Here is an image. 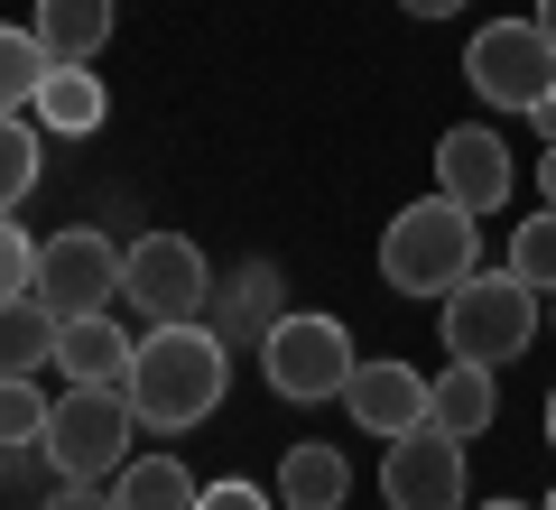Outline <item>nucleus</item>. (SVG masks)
<instances>
[{
  "instance_id": "f257e3e1",
  "label": "nucleus",
  "mask_w": 556,
  "mask_h": 510,
  "mask_svg": "<svg viewBox=\"0 0 556 510\" xmlns=\"http://www.w3.org/2000/svg\"><path fill=\"white\" fill-rule=\"evenodd\" d=\"M223 381H232V344L214 325H149L130 353V409L139 427L186 436L223 409Z\"/></svg>"
},
{
  "instance_id": "f03ea898",
  "label": "nucleus",
  "mask_w": 556,
  "mask_h": 510,
  "mask_svg": "<svg viewBox=\"0 0 556 510\" xmlns=\"http://www.w3.org/2000/svg\"><path fill=\"white\" fill-rule=\"evenodd\" d=\"M473 270H482V214H464L455 196L399 204L380 233V278L399 297H455Z\"/></svg>"
},
{
  "instance_id": "7ed1b4c3",
  "label": "nucleus",
  "mask_w": 556,
  "mask_h": 510,
  "mask_svg": "<svg viewBox=\"0 0 556 510\" xmlns=\"http://www.w3.org/2000/svg\"><path fill=\"white\" fill-rule=\"evenodd\" d=\"M437 325H445V353L455 362H519L538 344V288L519 270H473L455 297H437Z\"/></svg>"
},
{
  "instance_id": "20e7f679",
  "label": "nucleus",
  "mask_w": 556,
  "mask_h": 510,
  "mask_svg": "<svg viewBox=\"0 0 556 510\" xmlns=\"http://www.w3.org/2000/svg\"><path fill=\"white\" fill-rule=\"evenodd\" d=\"M130 436H139L130 390H84V381H65V399L47 409V473L56 483H112L130 464Z\"/></svg>"
},
{
  "instance_id": "39448f33",
  "label": "nucleus",
  "mask_w": 556,
  "mask_h": 510,
  "mask_svg": "<svg viewBox=\"0 0 556 510\" xmlns=\"http://www.w3.org/2000/svg\"><path fill=\"white\" fill-rule=\"evenodd\" d=\"M353 334H343V315H316V307H288L269 325V344H260V372H269L278 399H343V381H353Z\"/></svg>"
},
{
  "instance_id": "423d86ee",
  "label": "nucleus",
  "mask_w": 556,
  "mask_h": 510,
  "mask_svg": "<svg viewBox=\"0 0 556 510\" xmlns=\"http://www.w3.org/2000/svg\"><path fill=\"white\" fill-rule=\"evenodd\" d=\"M121 297L149 325H204V307H214V260L186 233H139L121 251Z\"/></svg>"
},
{
  "instance_id": "0eeeda50",
  "label": "nucleus",
  "mask_w": 556,
  "mask_h": 510,
  "mask_svg": "<svg viewBox=\"0 0 556 510\" xmlns=\"http://www.w3.org/2000/svg\"><path fill=\"white\" fill-rule=\"evenodd\" d=\"M464 75H473V94L492 102V112H529V102L556 84V47H547L538 20H492V28H473V47H464Z\"/></svg>"
},
{
  "instance_id": "6e6552de",
  "label": "nucleus",
  "mask_w": 556,
  "mask_h": 510,
  "mask_svg": "<svg viewBox=\"0 0 556 510\" xmlns=\"http://www.w3.org/2000/svg\"><path fill=\"white\" fill-rule=\"evenodd\" d=\"M121 251H130V241L93 233V223L38 241V297H47L56 315H102V307L121 297Z\"/></svg>"
},
{
  "instance_id": "1a4fd4ad",
  "label": "nucleus",
  "mask_w": 556,
  "mask_h": 510,
  "mask_svg": "<svg viewBox=\"0 0 556 510\" xmlns=\"http://www.w3.org/2000/svg\"><path fill=\"white\" fill-rule=\"evenodd\" d=\"M380 501L390 510H464V436L408 427L380 446Z\"/></svg>"
},
{
  "instance_id": "9d476101",
  "label": "nucleus",
  "mask_w": 556,
  "mask_h": 510,
  "mask_svg": "<svg viewBox=\"0 0 556 510\" xmlns=\"http://www.w3.org/2000/svg\"><path fill=\"white\" fill-rule=\"evenodd\" d=\"M510 186H519V167H510V139H501V130L455 121V130L437 139V196H455L464 214H501Z\"/></svg>"
},
{
  "instance_id": "9b49d317",
  "label": "nucleus",
  "mask_w": 556,
  "mask_h": 510,
  "mask_svg": "<svg viewBox=\"0 0 556 510\" xmlns=\"http://www.w3.org/2000/svg\"><path fill=\"white\" fill-rule=\"evenodd\" d=\"M427 390L437 381L427 372H408V362H353V381H343V409H353V427L362 436H408V427H427Z\"/></svg>"
},
{
  "instance_id": "f8f14e48",
  "label": "nucleus",
  "mask_w": 556,
  "mask_h": 510,
  "mask_svg": "<svg viewBox=\"0 0 556 510\" xmlns=\"http://www.w3.org/2000/svg\"><path fill=\"white\" fill-rule=\"evenodd\" d=\"M278 297H288L278 260H241V270H223V278H214V307H204V325H214L232 353H260V344H269V325L288 315Z\"/></svg>"
},
{
  "instance_id": "ddd939ff",
  "label": "nucleus",
  "mask_w": 556,
  "mask_h": 510,
  "mask_svg": "<svg viewBox=\"0 0 556 510\" xmlns=\"http://www.w3.org/2000/svg\"><path fill=\"white\" fill-rule=\"evenodd\" d=\"M130 334L112 325V307L102 315H65V334H56V372L65 381H84V390H130Z\"/></svg>"
},
{
  "instance_id": "4468645a",
  "label": "nucleus",
  "mask_w": 556,
  "mask_h": 510,
  "mask_svg": "<svg viewBox=\"0 0 556 510\" xmlns=\"http://www.w3.org/2000/svg\"><path fill=\"white\" fill-rule=\"evenodd\" d=\"M56 334H65V315L47 307L38 288L0 297V381H38L47 362H56Z\"/></svg>"
},
{
  "instance_id": "2eb2a0df",
  "label": "nucleus",
  "mask_w": 556,
  "mask_h": 510,
  "mask_svg": "<svg viewBox=\"0 0 556 510\" xmlns=\"http://www.w3.org/2000/svg\"><path fill=\"white\" fill-rule=\"evenodd\" d=\"M38 130H56V139H93L102 121H112V94H102V75L93 65H47V84H38Z\"/></svg>"
},
{
  "instance_id": "dca6fc26",
  "label": "nucleus",
  "mask_w": 556,
  "mask_h": 510,
  "mask_svg": "<svg viewBox=\"0 0 556 510\" xmlns=\"http://www.w3.org/2000/svg\"><path fill=\"white\" fill-rule=\"evenodd\" d=\"M492 418H501L492 362H455V372H437V390H427V427H445V436H464V446H473Z\"/></svg>"
},
{
  "instance_id": "f3484780",
  "label": "nucleus",
  "mask_w": 556,
  "mask_h": 510,
  "mask_svg": "<svg viewBox=\"0 0 556 510\" xmlns=\"http://www.w3.org/2000/svg\"><path fill=\"white\" fill-rule=\"evenodd\" d=\"M38 47L56 65H93L102 47H112V0H38Z\"/></svg>"
},
{
  "instance_id": "a211bd4d",
  "label": "nucleus",
  "mask_w": 556,
  "mask_h": 510,
  "mask_svg": "<svg viewBox=\"0 0 556 510\" xmlns=\"http://www.w3.org/2000/svg\"><path fill=\"white\" fill-rule=\"evenodd\" d=\"M195 501H204V483L177 455H130L112 473V510H195Z\"/></svg>"
},
{
  "instance_id": "6ab92c4d",
  "label": "nucleus",
  "mask_w": 556,
  "mask_h": 510,
  "mask_svg": "<svg viewBox=\"0 0 556 510\" xmlns=\"http://www.w3.org/2000/svg\"><path fill=\"white\" fill-rule=\"evenodd\" d=\"M343 492H353L343 446H288V464H278V501L288 510H343Z\"/></svg>"
},
{
  "instance_id": "aec40b11",
  "label": "nucleus",
  "mask_w": 556,
  "mask_h": 510,
  "mask_svg": "<svg viewBox=\"0 0 556 510\" xmlns=\"http://www.w3.org/2000/svg\"><path fill=\"white\" fill-rule=\"evenodd\" d=\"M47 47H38V28H10L0 20V112H28L38 102V84H47Z\"/></svg>"
},
{
  "instance_id": "412c9836",
  "label": "nucleus",
  "mask_w": 556,
  "mask_h": 510,
  "mask_svg": "<svg viewBox=\"0 0 556 510\" xmlns=\"http://www.w3.org/2000/svg\"><path fill=\"white\" fill-rule=\"evenodd\" d=\"M38 121L28 112H0V214H20V196L38 186Z\"/></svg>"
},
{
  "instance_id": "4be33fe9",
  "label": "nucleus",
  "mask_w": 556,
  "mask_h": 510,
  "mask_svg": "<svg viewBox=\"0 0 556 510\" xmlns=\"http://www.w3.org/2000/svg\"><path fill=\"white\" fill-rule=\"evenodd\" d=\"M47 409H56V399H47L38 381H0V455L47 446Z\"/></svg>"
},
{
  "instance_id": "5701e85b",
  "label": "nucleus",
  "mask_w": 556,
  "mask_h": 510,
  "mask_svg": "<svg viewBox=\"0 0 556 510\" xmlns=\"http://www.w3.org/2000/svg\"><path fill=\"white\" fill-rule=\"evenodd\" d=\"M510 270L529 278L538 297H556V204H538V214L510 233Z\"/></svg>"
},
{
  "instance_id": "b1692460",
  "label": "nucleus",
  "mask_w": 556,
  "mask_h": 510,
  "mask_svg": "<svg viewBox=\"0 0 556 510\" xmlns=\"http://www.w3.org/2000/svg\"><path fill=\"white\" fill-rule=\"evenodd\" d=\"M38 288V241L20 223H0V297H28Z\"/></svg>"
},
{
  "instance_id": "393cba45",
  "label": "nucleus",
  "mask_w": 556,
  "mask_h": 510,
  "mask_svg": "<svg viewBox=\"0 0 556 510\" xmlns=\"http://www.w3.org/2000/svg\"><path fill=\"white\" fill-rule=\"evenodd\" d=\"M195 510H269V492L232 473V483H204V501H195Z\"/></svg>"
},
{
  "instance_id": "a878e982",
  "label": "nucleus",
  "mask_w": 556,
  "mask_h": 510,
  "mask_svg": "<svg viewBox=\"0 0 556 510\" xmlns=\"http://www.w3.org/2000/svg\"><path fill=\"white\" fill-rule=\"evenodd\" d=\"M47 510H112V483H56Z\"/></svg>"
},
{
  "instance_id": "bb28decb",
  "label": "nucleus",
  "mask_w": 556,
  "mask_h": 510,
  "mask_svg": "<svg viewBox=\"0 0 556 510\" xmlns=\"http://www.w3.org/2000/svg\"><path fill=\"white\" fill-rule=\"evenodd\" d=\"M529 121H538V139H547V149H556V84H547V94L529 102Z\"/></svg>"
},
{
  "instance_id": "cd10ccee",
  "label": "nucleus",
  "mask_w": 556,
  "mask_h": 510,
  "mask_svg": "<svg viewBox=\"0 0 556 510\" xmlns=\"http://www.w3.org/2000/svg\"><path fill=\"white\" fill-rule=\"evenodd\" d=\"M399 10H408V20H455L464 0H399Z\"/></svg>"
},
{
  "instance_id": "c85d7f7f",
  "label": "nucleus",
  "mask_w": 556,
  "mask_h": 510,
  "mask_svg": "<svg viewBox=\"0 0 556 510\" xmlns=\"http://www.w3.org/2000/svg\"><path fill=\"white\" fill-rule=\"evenodd\" d=\"M538 204H556V149L538 158Z\"/></svg>"
},
{
  "instance_id": "c756f323",
  "label": "nucleus",
  "mask_w": 556,
  "mask_h": 510,
  "mask_svg": "<svg viewBox=\"0 0 556 510\" xmlns=\"http://www.w3.org/2000/svg\"><path fill=\"white\" fill-rule=\"evenodd\" d=\"M538 28H547V47H556V0H538Z\"/></svg>"
},
{
  "instance_id": "7c9ffc66",
  "label": "nucleus",
  "mask_w": 556,
  "mask_h": 510,
  "mask_svg": "<svg viewBox=\"0 0 556 510\" xmlns=\"http://www.w3.org/2000/svg\"><path fill=\"white\" fill-rule=\"evenodd\" d=\"M547 446H556V390H547Z\"/></svg>"
},
{
  "instance_id": "2f4dec72",
  "label": "nucleus",
  "mask_w": 556,
  "mask_h": 510,
  "mask_svg": "<svg viewBox=\"0 0 556 510\" xmlns=\"http://www.w3.org/2000/svg\"><path fill=\"white\" fill-rule=\"evenodd\" d=\"M482 510H529V501H482Z\"/></svg>"
},
{
  "instance_id": "473e14b6",
  "label": "nucleus",
  "mask_w": 556,
  "mask_h": 510,
  "mask_svg": "<svg viewBox=\"0 0 556 510\" xmlns=\"http://www.w3.org/2000/svg\"><path fill=\"white\" fill-rule=\"evenodd\" d=\"M538 510H556V492H547V501H538Z\"/></svg>"
},
{
  "instance_id": "72a5a7b5",
  "label": "nucleus",
  "mask_w": 556,
  "mask_h": 510,
  "mask_svg": "<svg viewBox=\"0 0 556 510\" xmlns=\"http://www.w3.org/2000/svg\"><path fill=\"white\" fill-rule=\"evenodd\" d=\"M0 473H10V455H0Z\"/></svg>"
}]
</instances>
